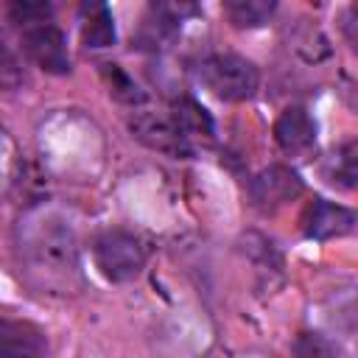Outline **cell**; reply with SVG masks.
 Here are the masks:
<instances>
[{
	"mask_svg": "<svg viewBox=\"0 0 358 358\" xmlns=\"http://www.w3.org/2000/svg\"><path fill=\"white\" fill-rule=\"evenodd\" d=\"M201 84L221 101H249L257 92V67L238 53H213L199 64Z\"/></svg>",
	"mask_w": 358,
	"mask_h": 358,
	"instance_id": "cell-1",
	"label": "cell"
},
{
	"mask_svg": "<svg viewBox=\"0 0 358 358\" xmlns=\"http://www.w3.org/2000/svg\"><path fill=\"white\" fill-rule=\"evenodd\" d=\"M92 257L95 268L109 280V282H129L140 274L145 263V249L140 238L123 229H106L95 238L92 243Z\"/></svg>",
	"mask_w": 358,
	"mask_h": 358,
	"instance_id": "cell-2",
	"label": "cell"
},
{
	"mask_svg": "<svg viewBox=\"0 0 358 358\" xmlns=\"http://www.w3.org/2000/svg\"><path fill=\"white\" fill-rule=\"evenodd\" d=\"M22 42H25V50L36 62L39 70L53 73V76L70 73L67 39L53 22H36V25L22 28Z\"/></svg>",
	"mask_w": 358,
	"mask_h": 358,
	"instance_id": "cell-3",
	"label": "cell"
},
{
	"mask_svg": "<svg viewBox=\"0 0 358 358\" xmlns=\"http://www.w3.org/2000/svg\"><path fill=\"white\" fill-rule=\"evenodd\" d=\"M355 229V213L327 199H313L302 215V232L310 241L344 238Z\"/></svg>",
	"mask_w": 358,
	"mask_h": 358,
	"instance_id": "cell-4",
	"label": "cell"
},
{
	"mask_svg": "<svg viewBox=\"0 0 358 358\" xmlns=\"http://www.w3.org/2000/svg\"><path fill=\"white\" fill-rule=\"evenodd\" d=\"M48 336L28 319H0V358H45Z\"/></svg>",
	"mask_w": 358,
	"mask_h": 358,
	"instance_id": "cell-5",
	"label": "cell"
},
{
	"mask_svg": "<svg viewBox=\"0 0 358 358\" xmlns=\"http://www.w3.org/2000/svg\"><path fill=\"white\" fill-rule=\"evenodd\" d=\"M302 193V179L296 171L285 168V165H271L266 168L263 173L255 176V185H252V196L260 207H280L291 199H296Z\"/></svg>",
	"mask_w": 358,
	"mask_h": 358,
	"instance_id": "cell-6",
	"label": "cell"
},
{
	"mask_svg": "<svg viewBox=\"0 0 358 358\" xmlns=\"http://www.w3.org/2000/svg\"><path fill=\"white\" fill-rule=\"evenodd\" d=\"M274 140L285 154H305L316 143V126L302 106H288L274 123Z\"/></svg>",
	"mask_w": 358,
	"mask_h": 358,
	"instance_id": "cell-7",
	"label": "cell"
},
{
	"mask_svg": "<svg viewBox=\"0 0 358 358\" xmlns=\"http://www.w3.org/2000/svg\"><path fill=\"white\" fill-rule=\"evenodd\" d=\"M131 131L137 140H143L145 145L171 154V157H190V143L176 131V126L171 120L154 117V115H137L131 120Z\"/></svg>",
	"mask_w": 358,
	"mask_h": 358,
	"instance_id": "cell-8",
	"label": "cell"
},
{
	"mask_svg": "<svg viewBox=\"0 0 358 358\" xmlns=\"http://www.w3.org/2000/svg\"><path fill=\"white\" fill-rule=\"evenodd\" d=\"M81 11H84V20H81V42H84V48L101 50V48L115 45L117 34H115V17H112L109 6L87 3Z\"/></svg>",
	"mask_w": 358,
	"mask_h": 358,
	"instance_id": "cell-9",
	"label": "cell"
},
{
	"mask_svg": "<svg viewBox=\"0 0 358 358\" xmlns=\"http://www.w3.org/2000/svg\"><path fill=\"white\" fill-rule=\"evenodd\" d=\"M171 123L176 126V131L190 143V137H213L215 134V126H213V117L210 112L196 103L193 98H179L173 103V112H171Z\"/></svg>",
	"mask_w": 358,
	"mask_h": 358,
	"instance_id": "cell-10",
	"label": "cell"
},
{
	"mask_svg": "<svg viewBox=\"0 0 358 358\" xmlns=\"http://www.w3.org/2000/svg\"><path fill=\"white\" fill-rule=\"evenodd\" d=\"M221 8L238 28H260L268 22L277 6L271 0H227Z\"/></svg>",
	"mask_w": 358,
	"mask_h": 358,
	"instance_id": "cell-11",
	"label": "cell"
},
{
	"mask_svg": "<svg viewBox=\"0 0 358 358\" xmlns=\"http://www.w3.org/2000/svg\"><path fill=\"white\" fill-rule=\"evenodd\" d=\"M101 76L109 87V95L120 103H143V90L134 84V78L120 64H101Z\"/></svg>",
	"mask_w": 358,
	"mask_h": 358,
	"instance_id": "cell-12",
	"label": "cell"
},
{
	"mask_svg": "<svg viewBox=\"0 0 358 358\" xmlns=\"http://www.w3.org/2000/svg\"><path fill=\"white\" fill-rule=\"evenodd\" d=\"M294 358H341V352L322 333H299L294 341Z\"/></svg>",
	"mask_w": 358,
	"mask_h": 358,
	"instance_id": "cell-13",
	"label": "cell"
},
{
	"mask_svg": "<svg viewBox=\"0 0 358 358\" xmlns=\"http://www.w3.org/2000/svg\"><path fill=\"white\" fill-rule=\"evenodd\" d=\"M22 81H25L22 64H20L17 56L8 50V45L0 39V90H20Z\"/></svg>",
	"mask_w": 358,
	"mask_h": 358,
	"instance_id": "cell-14",
	"label": "cell"
},
{
	"mask_svg": "<svg viewBox=\"0 0 358 358\" xmlns=\"http://www.w3.org/2000/svg\"><path fill=\"white\" fill-rule=\"evenodd\" d=\"M8 14L20 28H28L36 22H50V6L48 3H11Z\"/></svg>",
	"mask_w": 358,
	"mask_h": 358,
	"instance_id": "cell-15",
	"label": "cell"
},
{
	"mask_svg": "<svg viewBox=\"0 0 358 358\" xmlns=\"http://www.w3.org/2000/svg\"><path fill=\"white\" fill-rule=\"evenodd\" d=\"M355 143H347L338 154H336V171H333V182H338L341 187H352L358 168H355Z\"/></svg>",
	"mask_w": 358,
	"mask_h": 358,
	"instance_id": "cell-16",
	"label": "cell"
},
{
	"mask_svg": "<svg viewBox=\"0 0 358 358\" xmlns=\"http://www.w3.org/2000/svg\"><path fill=\"white\" fill-rule=\"evenodd\" d=\"M11 154H14V148H11V140H8V137H6V131L0 129V185H3V182H6V176H8Z\"/></svg>",
	"mask_w": 358,
	"mask_h": 358,
	"instance_id": "cell-17",
	"label": "cell"
}]
</instances>
